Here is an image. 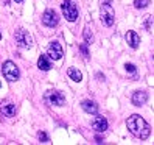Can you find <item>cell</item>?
Segmentation results:
<instances>
[{
    "label": "cell",
    "mask_w": 154,
    "mask_h": 145,
    "mask_svg": "<svg viewBox=\"0 0 154 145\" xmlns=\"http://www.w3.org/2000/svg\"><path fill=\"white\" fill-rule=\"evenodd\" d=\"M38 67H39L41 70H44V72H47V70L51 69V62H50V59H48L47 55H41V56H39V59H38Z\"/></svg>",
    "instance_id": "cell-14"
},
{
    "label": "cell",
    "mask_w": 154,
    "mask_h": 145,
    "mask_svg": "<svg viewBox=\"0 0 154 145\" xmlns=\"http://www.w3.org/2000/svg\"><path fill=\"white\" fill-rule=\"evenodd\" d=\"M59 22V17H58V13L55 10H47L44 14H42V24L45 27H50V28H53V27H56Z\"/></svg>",
    "instance_id": "cell-7"
},
{
    "label": "cell",
    "mask_w": 154,
    "mask_h": 145,
    "mask_svg": "<svg viewBox=\"0 0 154 145\" xmlns=\"http://www.w3.org/2000/svg\"><path fill=\"white\" fill-rule=\"evenodd\" d=\"M67 75L70 77V80L76 81V83H79V81L83 80V75H81V72H79L78 69H75V67H70V69L67 70Z\"/></svg>",
    "instance_id": "cell-15"
},
{
    "label": "cell",
    "mask_w": 154,
    "mask_h": 145,
    "mask_svg": "<svg viewBox=\"0 0 154 145\" xmlns=\"http://www.w3.org/2000/svg\"><path fill=\"white\" fill-rule=\"evenodd\" d=\"M125 41L128 42V45L131 49H137L140 45V36L135 33V31H128L125 34Z\"/></svg>",
    "instance_id": "cell-11"
},
{
    "label": "cell",
    "mask_w": 154,
    "mask_h": 145,
    "mask_svg": "<svg viewBox=\"0 0 154 145\" xmlns=\"http://www.w3.org/2000/svg\"><path fill=\"white\" fill-rule=\"evenodd\" d=\"M0 87H2V83H0Z\"/></svg>",
    "instance_id": "cell-25"
},
{
    "label": "cell",
    "mask_w": 154,
    "mask_h": 145,
    "mask_svg": "<svg viewBox=\"0 0 154 145\" xmlns=\"http://www.w3.org/2000/svg\"><path fill=\"white\" fill-rule=\"evenodd\" d=\"M38 137H39L41 142H48V136L45 134V133H39V134H38Z\"/></svg>",
    "instance_id": "cell-18"
},
{
    "label": "cell",
    "mask_w": 154,
    "mask_h": 145,
    "mask_svg": "<svg viewBox=\"0 0 154 145\" xmlns=\"http://www.w3.org/2000/svg\"><path fill=\"white\" fill-rule=\"evenodd\" d=\"M45 100H47L50 105H55V106H62L66 103V97L62 95L59 90H48L45 94Z\"/></svg>",
    "instance_id": "cell-6"
},
{
    "label": "cell",
    "mask_w": 154,
    "mask_h": 145,
    "mask_svg": "<svg viewBox=\"0 0 154 145\" xmlns=\"http://www.w3.org/2000/svg\"><path fill=\"white\" fill-rule=\"evenodd\" d=\"M103 3H111V0H103Z\"/></svg>",
    "instance_id": "cell-22"
},
{
    "label": "cell",
    "mask_w": 154,
    "mask_h": 145,
    "mask_svg": "<svg viewBox=\"0 0 154 145\" xmlns=\"http://www.w3.org/2000/svg\"><path fill=\"white\" fill-rule=\"evenodd\" d=\"M125 67H126V70H128V72H132V74L135 72V66L134 64H126Z\"/></svg>",
    "instance_id": "cell-20"
},
{
    "label": "cell",
    "mask_w": 154,
    "mask_h": 145,
    "mask_svg": "<svg viewBox=\"0 0 154 145\" xmlns=\"http://www.w3.org/2000/svg\"><path fill=\"white\" fill-rule=\"evenodd\" d=\"M16 44L19 45L20 49H31L33 47V36L26 31V30H17L14 34Z\"/></svg>",
    "instance_id": "cell-3"
},
{
    "label": "cell",
    "mask_w": 154,
    "mask_h": 145,
    "mask_svg": "<svg viewBox=\"0 0 154 145\" xmlns=\"http://www.w3.org/2000/svg\"><path fill=\"white\" fill-rule=\"evenodd\" d=\"M90 125H92V128H94L97 133H104V131L107 130V120L104 119L103 115H97Z\"/></svg>",
    "instance_id": "cell-9"
},
{
    "label": "cell",
    "mask_w": 154,
    "mask_h": 145,
    "mask_svg": "<svg viewBox=\"0 0 154 145\" xmlns=\"http://www.w3.org/2000/svg\"><path fill=\"white\" fill-rule=\"evenodd\" d=\"M2 72H3V77L8 81H17L19 77H20V72H19V69H17V66L14 64L13 61H6L3 64Z\"/></svg>",
    "instance_id": "cell-4"
},
{
    "label": "cell",
    "mask_w": 154,
    "mask_h": 145,
    "mask_svg": "<svg viewBox=\"0 0 154 145\" xmlns=\"http://www.w3.org/2000/svg\"><path fill=\"white\" fill-rule=\"evenodd\" d=\"M101 22L107 27L114 25L115 13H114V8L111 6V3H103V6H101Z\"/></svg>",
    "instance_id": "cell-5"
},
{
    "label": "cell",
    "mask_w": 154,
    "mask_h": 145,
    "mask_svg": "<svg viewBox=\"0 0 154 145\" xmlns=\"http://www.w3.org/2000/svg\"><path fill=\"white\" fill-rule=\"evenodd\" d=\"M126 126H128V130L131 131V134H134L135 137H139L142 140L148 139L149 134H151V128L146 123V120L142 119V117L137 115V114L131 115L129 119L126 120Z\"/></svg>",
    "instance_id": "cell-1"
},
{
    "label": "cell",
    "mask_w": 154,
    "mask_h": 145,
    "mask_svg": "<svg viewBox=\"0 0 154 145\" xmlns=\"http://www.w3.org/2000/svg\"><path fill=\"white\" fill-rule=\"evenodd\" d=\"M61 10L69 22H75L78 19V6L75 0H64L61 5Z\"/></svg>",
    "instance_id": "cell-2"
},
{
    "label": "cell",
    "mask_w": 154,
    "mask_h": 145,
    "mask_svg": "<svg viewBox=\"0 0 154 145\" xmlns=\"http://www.w3.org/2000/svg\"><path fill=\"white\" fill-rule=\"evenodd\" d=\"M84 41H86L87 45H90L94 42V36H92V33H90L89 28H84Z\"/></svg>",
    "instance_id": "cell-17"
},
{
    "label": "cell",
    "mask_w": 154,
    "mask_h": 145,
    "mask_svg": "<svg viewBox=\"0 0 154 145\" xmlns=\"http://www.w3.org/2000/svg\"><path fill=\"white\" fill-rule=\"evenodd\" d=\"M0 39H2V33H0Z\"/></svg>",
    "instance_id": "cell-24"
},
{
    "label": "cell",
    "mask_w": 154,
    "mask_h": 145,
    "mask_svg": "<svg viewBox=\"0 0 154 145\" xmlns=\"http://www.w3.org/2000/svg\"><path fill=\"white\" fill-rule=\"evenodd\" d=\"M149 5V0H134V6L137 8V10H143V8H146Z\"/></svg>",
    "instance_id": "cell-16"
},
{
    "label": "cell",
    "mask_w": 154,
    "mask_h": 145,
    "mask_svg": "<svg viewBox=\"0 0 154 145\" xmlns=\"http://www.w3.org/2000/svg\"><path fill=\"white\" fill-rule=\"evenodd\" d=\"M14 2H17V3H22V2H23V0H14Z\"/></svg>",
    "instance_id": "cell-23"
},
{
    "label": "cell",
    "mask_w": 154,
    "mask_h": 145,
    "mask_svg": "<svg viewBox=\"0 0 154 145\" xmlns=\"http://www.w3.org/2000/svg\"><path fill=\"white\" fill-rule=\"evenodd\" d=\"M0 109H2V112L6 117H14L16 115V105L11 103L10 100H5V102L0 103Z\"/></svg>",
    "instance_id": "cell-12"
},
{
    "label": "cell",
    "mask_w": 154,
    "mask_h": 145,
    "mask_svg": "<svg viewBox=\"0 0 154 145\" xmlns=\"http://www.w3.org/2000/svg\"><path fill=\"white\" fill-rule=\"evenodd\" d=\"M151 22H152V16H146V22H145L146 30H151Z\"/></svg>",
    "instance_id": "cell-19"
},
{
    "label": "cell",
    "mask_w": 154,
    "mask_h": 145,
    "mask_svg": "<svg viewBox=\"0 0 154 145\" xmlns=\"http://www.w3.org/2000/svg\"><path fill=\"white\" fill-rule=\"evenodd\" d=\"M48 58H51V59H61L62 58V55H64V52H62V47H61V44L59 42H51L50 45H48Z\"/></svg>",
    "instance_id": "cell-8"
},
{
    "label": "cell",
    "mask_w": 154,
    "mask_h": 145,
    "mask_svg": "<svg viewBox=\"0 0 154 145\" xmlns=\"http://www.w3.org/2000/svg\"><path fill=\"white\" fill-rule=\"evenodd\" d=\"M131 102H132L134 106H143L145 103L148 102V94H146V92H143V90H137V92H134V94H132Z\"/></svg>",
    "instance_id": "cell-10"
},
{
    "label": "cell",
    "mask_w": 154,
    "mask_h": 145,
    "mask_svg": "<svg viewBox=\"0 0 154 145\" xmlns=\"http://www.w3.org/2000/svg\"><path fill=\"white\" fill-rule=\"evenodd\" d=\"M79 50L83 52V55H84V56L89 55V52H87V49H86V45H79Z\"/></svg>",
    "instance_id": "cell-21"
},
{
    "label": "cell",
    "mask_w": 154,
    "mask_h": 145,
    "mask_svg": "<svg viewBox=\"0 0 154 145\" xmlns=\"http://www.w3.org/2000/svg\"><path fill=\"white\" fill-rule=\"evenodd\" d=\"M81 108H83L87 114H97L98 112V105L95 102H90V100H84L81 103Z\"/></svg>",
    "instance_id": "cell-13"
}]
</instances>
